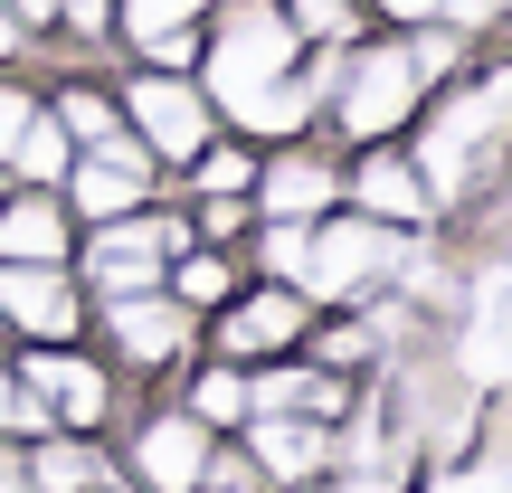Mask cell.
<instances>
[{
    "label": "cell",
    "mask_w": 512,
    "mask_h": 493,
    "mask_svg": "<svg viewBox=\"0 0 512 493\" xmlns=\"http://www.w3.org/2000/svg\"><path fill=\"white\" fill-rule=\"evenodd\" d=\"M494 133H512V67L475 76V86H465L456 105L427 124V152H418L427 190H456V181H465V152H475V143H494Z\"/></svg>",
    "instance_id": "obj_1"
},
{
    "label": "cell",
    "mask_w": 512,
    "mask_h": 493,
    "mask_svg": "<svg viewBox=\"0 0 512 493\" xmlns=\"http://www.w3.org/2000/svg\"><path fill=\"white\" fill-rule=\"evenodd\" d=\"M294 67V29H285V10L275 0H256V10L228 19V38H219V57H209V95H228V114L247 105L266 76H285Z\"/></svg>",
    "instance_id": "obj_2"
},
{
    "label": "cell",
    "mask_w": 512,
    "mask_h": 493,
    "mask_svg": "<svg viewBox=\"0 0 512 493\" xmlns=\"http://www.w3.org/2000/svg\"><path fill=\"white\" fill-rule=\"evenodd\" d=\"M389 266H399L389 219H332L323 238H313V256H304V285H323V294H370Z\"/></svg>",
    "instance_id": "obj_3"
},
{
    "label": "cell",
    "mask_w": 512,
    "mask_h": 493,
    "mask_svg": "<svg viewBox=\"0 0 512 493\" xmlns=\"http://www.w3.org/2000/svg\"><path fill=\"white\" fill-rule=\"evenodd\" d=\"M408 105H418V67H408V48H380V57H361L351 86H342V133L351 143H380V133L408 124Z\"/></svg>",
    "instance_id": "obj_4"
},
{
    "label": "cell",
    "mask_w": 512,
    "mask_h": 493,
    "mask_svg": "<svg viewBox=\"0 0 512 493\" xmlns=\"http://www.w3.org/2000/svg\"><path fill=\"white\" fill-rule=\"evenodd\" d=\"M67 190L86 219H124V209L152 200V152L124 143V133H105V143H86V162H67Z\"/></svg>",
    "instance_id": "obj_5"
},
{
    "label": "cell",
    "mask_w": 512,
    "mask_h": 493,
    "mask_svg": "<svg viewBox=\"0 0 512 493\" xmlns=\"http://www.w3.org/2000/svg\"><path fill=\"white\" fill-rule=\"evenodd\" d=\"M124 105H133V124H143V143L162 152V162H190V152L209 143V105L181 86V76H143Z\"/></svg>",
    "instance_id": "obj_6"
},
{
    "label": "cell",
    "mask_w": 512,
    "mask_h": 493,
    "mask_svg": "<svg viewBox=\"0 0 512 493\" xmlns=\"http://www.w3.org/2000/svg\"><path fill=\"white\" fill-rule=\"evenodd\" d=\"M105 332L124 361H171V351L190 342V304H171V294H105Z\"/></svg>",
    "instance_id": "obj_7"
},
{
    "label": "cell",
    "mask_w": 512,
    "mask_h": 493,
    "mask_svg": "<svg viewBox=\"0 0 512 493\" xmlns=\"http://www.w3.org/2000/svg\"><path fill=\"white\" fill-rule=\"evenodd\" d=\"M0 323L38 332V342H67V332H76V285L57 266H10V275H0Z\"/></svg>",
    "instance_id": "obj_8"
},
{
    "label": "cell",
    "mask_w": 512,
    "mask_h": 493,
    "mask_svg": "<svg viewBox=\"0 0 512 493\" xmlns=\"http://www.w3.org/2000/svg\"><path fill=\"white\" fill-rule=\"evenodd\" d=\"M19 389H29V399L48 408L57 427H95V418L114 408V399H105V380H95L86 361H57V351H29V370H19Z\"/></svg>",
    "instance_id": "obj_9"
},
{
    "label": "cell",
    "mask_w": 512,
    "mask_h": 493,
    "mask_svg": "<svg viewBox=\"0 0 512 493\" xmlns=\"http://www.w3.org/2000/svg\"><path fill=\"white\" fill-rule=\"evenodd\" d=\"M133 465H143L152 493H190V484H200V465H209V427L190 418V408H181V418H152L143 446H133Z\"/></svg>",
    "instance_id": "obj_10"
},
{
    "label": "cell",
    "mask_w": 512,
    "mask_h": 493,
    "mask_svg": "<svg viewBox=\"0 0 512 493\" xmlns=\"http://www.w3.org/2000/svg\"><path fill=\"white\" fill-rule=\"evenodd\" d=\"M0 256H10V266H57V256H67V219H57L48 190L0 200Z\"/></svg>",
    "instance_id": "obj_11"
},
{
    "label": "cell",
    "mask_w": 512,
    "mask_h": 493,
    "mask_svg": "<svg viewBox=\"0 0 512 493\" xmlns=\"http://www.w3.org/2000/svg\"><path fill=\"white\" fill-rule=\"evenodd\" d=\"M351 190H361L370 219H427V200H437V190H427V171L399 162V152H370V162L351 171Z\"/></svg>",
    "instance_id": "obj_12"
},
{
    "label": "cell",
    "mask_w": 512,
    "mask_h": 493,
    "mask_svg": "<svg viewBox=\"0 0 512 493\" xmlns=\"http://www.w3.org/2000/svg\"><path fill=\"white\" fill-rule=\"evenodd\" d=\"M294 332H304V304H294V294H247V304L219 323V342L238 351V361H256V351H285Z\"/></svg>",
    "instance_id": "obj_13"
},
{
    "label": "cell",
    "mask_w": 512,
    "mask_h": 493,
    "mask_svg": "<svg viewBox=\"0 0 512 493\" xmlns=\"http://www.w3.org/2000/svg\"><path fill=\"white\" fill-rule=\"evenodd\" d=\"M323 456H332V437H323L313 418H266V408H256V465H266V475L304 484Z\"/></svg>",
    "instance_id": "obj_14"
},
{
    "label": "cell",
    "mask_w": 512,
    "mask_h": 493,
    "mask_svg": "<svg viewBox=\"0 0 512 493\" xmlns=\"http://www.w3.org/2000/svg\"><path fill=\"white\" fill-rule=\"evenodd\" d=\"M247 408H266V418H342V380H323V370H266L247 389Z\"/></svg>",
    "instance_id": "obj_15"
},
{
    "label": "cell",
    "mask_w": 512,
    "mask_h": 493,
    "mask_svg": "<svg viewBox=\"0 0 512 493\" xmlns=\"http://www.w3.org/2000/svg\"><path fill=\"white\" fill-rule=\"evenodd\" d=\"M342 200V181H332L313 152H285V162L266 171V219H313V209Z\"/></svg>",
    "instance_id": "obj_16"
},
{
    "label": "cell",
    "mask_w": 512,
    "mask_h": 493,
    "mask_svg": "<svg viewBox=\"0 0 512 493\" xmlns=\"http://www.w3.org/2000/svg\"><path fill=\"white\" fill-rule=\"evenodd\" d=\"M238 124H256V133H304V124H313V86H304L294 67H285V76H266V86L238 105Z\"/></svg>",
    "instance_id": "obj_17"
},
{
    "label": "cell",
    "mask_w": 512,
    "mask_h": 493,
    "mask_svg": "<svg viewBox=\"0 0 512 493\" xmlns=\"http://www.w3.org/2000/svg\"><path fill=\"white\" fill-rule=\"evenodd\" d=\"M10 162L29 171L38 190H48V181H67V162H76V143H67V124H57V114H29V124H19V143H10Z\"/></svg>",
    "instance_id": "obj_18"
},
{
    "label": "cell",
    "mask_w": 512,
    "mask_h": 493,
    "mask_svg": "<svg viewBox=\"0 0 512 493\" xmlns=\"http://www.w3.org/2000/svg\"><path fill=\"white\" fill-rule=\"evenodd\" d=\"M19 475H29V493H95V484H105V465H95L86 446H48V437H38V456L19 465Z\"/></svg>",
    "instance_id": "obj_19"
},
{
    "label": "cell",
    "mask_w": 512,
    "mask_h": 493,
    "mask_svg": "<svg viewBox=\"0 0 512 493\" xmlns=\"http://www.w3.org/2000/svg\"><path fill=\"white\" fill-rule=\"evenodd\" d=\"M57 124H67V143H105V133H114V105L95 86H67V95H57Z\"/></svg>",
    "instance_id": "obj_20"
},
{
    "label": "cell",
    "mask_w": 512,
    "mask_h": 493,
    "mask_svg": "<svg viewBox=\"0 0 512 493\" xmlns=\"http://www.w3.org/2000/svg\"><path fill=\"white\" fill-rule=\"evenodd\" d=\"M190 418H200V427H228V418H247V380H238V370H209V380L190 389Z\"/></svg>",
    "instance_id": "obj_21"
},
{
    "label": "cell",
    "mask_w": 512,
    "mask_h": 493,
    "mask_svg": "<svg viewBox=\"0 0 512 493\" xmlns=\"http://www.w3.org/2000/svg\"><path fill=\"white\" fill-rule=\"evenodd\" d=\"M190 181H200L209 200H219V190H247V181H256V162H247L238 143H219V152H200V171H190Z\"/></svg>",
    "instance_id": "obj_22"
},
{
    "label": "cell",
    "mask_w": 512,
    "mask_h": 493,
    "mask_svg": "<svg viewBox=\"0 0 512 493\" xmlns=\"http://www.w3.org/2000/svg\"><path fill=\"white\" fill-rule=\"evenodd\" d=\"M304 256H313V228L304 219H266V266L275 275H304Z\"/></svg>",
    "instance_id": "obj_23"
},
{
    "label": "cell",
    "mask_w": 512,
    "mask_h": 493,
    "mask_svg": "<svg viewBox=\"0 0 512 493\" xmlns=\"http://www.w3.org/2000/svg\"><path fill=\"white\" fill-rule=\"evenodd\" d=\"M171 294H181V304H219V294H228V266H219V256H190V266L171 275Z\"/></svg>",
    "instance_id": "obj_24"
},
{
    "label": "cell",
    "mask_w": 512,
    "mask_h": 493,
    "mask_svg": "<svg viewBox=\"0 0 512 493\" xmlns=\"http://www.w3.org/2000/svg\"><path fill=\"white\" fill-rule=\"evenodd\" d=\"M294 29H313V38H342L351 19H342V0H294Z\"/></svg>",
    "instance_id": "obj_25"
},
{
    "label": "cell",
    "mask_w": 512,
    "mask_h": 493,
    "mask_svg": "<svg viewBox=\"0 0 512 493\" xmlns=\"http://www.w3.org/2000/svg\"><path fill=\"white\" fill-rule=\"evenodd\" d=\"M29 95H19V86H0V162H10V143H19V124H29Z\"/></svg>",
    "instance_id": "obj_26"
},
{
    "label": "cell",
    "mask_w": 512,
    "mask_h": 493,
    "mask_svg": "<svg viewBox=\"0 0 512 493\" xmlns=\"http://www.w3.org/2000/svg\"><path fill=\"white\" fill-rule=\"evenodd\" d=\"M0 427H19V380L0 370Z\"/></svg>",
    "instance_id": "obj_27"
},
{
    "label": "cell",
    "mask_w": 512,
    "mask_h": 493,
    "mask_svg": "<svg viewBox=\"0 0 512 493\" xmlns=\"http://www.w3.org/2000/svg\"><path fill=\"white\" fill-rule=\"evenodd\" d=\"M10 48H19V10L0 0V57H10Z\"/></svg>",
    "instance_id": "obj_28"
},
{
    "label": "cell",
    "mask_w": 512,
    "mask_h": 493,
    "mask_svg": "<svg viewBox=\"0 0 512 493\" xmlns=\"http://www.w3.org/2000/svg\"><path fill=\"white\" fill-rule=\"evenodd\" d=\"M389 10H399V19H437V0H389Z\"/></svg>",
    "instance_id": "obj_29"
},
{
    "label": "cell",
    "mask_w": 512,
    "mask_h": 493,
    "mask_svg": "<svg viewBox=\"0 0 512 493\" xmlns=\"http://www.w3.org/2000/svg\"><path fill=\"white\" fill-rule=\"evenodd\" d=\"M10 10H19V19H57V0H10Z\"/></svg>",
    "instance_id": "obj_30"
},
{
    "label": "cell",
    "mask_w": 512,
    "mask_h": 493,
    "mask_svg": "<svg viewBox=\"0 0 512 493\" xmlns=\"http://www.w3.org/2000/svg\"><path fill=\"white\" fill-rule=\"evenodd\" d=\"M0 493H29V475H19V465H10V456H0Z\"/></svg>",
    "instance_id": "obj_31"
}]
</instances>
